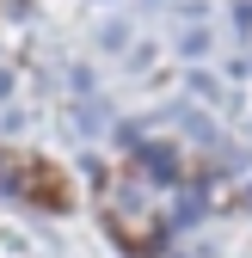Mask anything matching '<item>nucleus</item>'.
Wrapping results in <instances>:
<instances>
[{"instance_id":"nucleus-1","label":"nucleus","mask_w":252,"mask_h":258,"mask_svg":"<svg viewBox=\"0 0 252 258\" xmlns=\"http://www.w3.org/2000/svg\"><path fill=\"white\" fill-rule=\"evenodd\" d=\"M142 166H148L154 178H178V154H172V148H142Z\"/></svg>"}]
</instances>
